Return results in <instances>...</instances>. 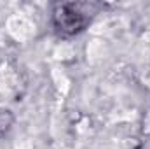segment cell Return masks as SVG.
I'll use <instances>...</instances> for the list:
<instances>
[{
  "label": "cell",
  "instance_id": "1",
  "mask_svg": "<svg viewBox=\"0 0 150 149\" xmlns=\"http://www.w3.org/2000/svg\"><path fill=\"white\" fill-rule=\"evenodd\" d=\"M84 4H61L54 11V27L65 34V35H75L82 32L87 23L89 16L84 11Z\"/></svg>",
  "mask_w": 150,
  "mask_h": 149
},
{
  "label": "cell",
  "instance_id": "2",
  "mask_svg": "<svg viewBox=\"0 0 150 149\" xmlns=\"http://www.w3.org/2000/svg\"><path fill=\"white\" fill-rule=\"evenodd\" d=\"M14 125V114L11 109H0V133L7 132Z\"/></svg>",
  "mask_w": 150,
  "mask_h": 149
}]
</instances>
